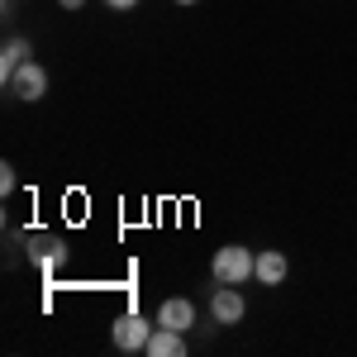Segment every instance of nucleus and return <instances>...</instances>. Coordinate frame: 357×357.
<instances>
[{"instance_id": "nucleus-1", "label": "nucleus", "mask_w": 357, "mask_h": 357, "mask_svg": "<svg viewBox=\"0 0 357 357\" xmlns=\"http://www.w3.org/2000/svg\"><path fill=\"white\" fill-rule=\"evenodd\" d=\"M210 272H215L220 286H243V281L257 276V252H248L243 243H224L210 262Z\"/></svg>"}, {"instance_id": "nucleus-2", "label": "nucleus", "mask_w": 357, "mask_h": 357, "mask_svg": "<svg viewBox=\"0 0 357 357\" xmlns=\"http://www.w3.org/2000/svg\"><path fill=\"white\" fill-rule=\"evenodd\" d=\"M153 329H158V319H143V314H119L114 319V329H110V338H114V348H124V353H143L148 348V338H153Z\"/></svg>"}, {"instance_id": "nucleus-3", "label": "nucleus", "mask_w": 357, "mask_h": 357, "mask_svg": "<svg viewBox=\"0 0 357 357\" xmlns=\"http://www.w3.org/2000/svg\"><path fill=\"white\" fill-rule=\"evenodd\" d=\"M5 86H10L20 100H29V105H33V100H43V96H48V72H43V67L29 57V62H24V67H20V72H15Z\"/></svg>"}, {"instance_id": "nucleus-4", "label": "nucleus", "mask_w": 357, "mask_h": 357, "mask_svg": "<svg viewBox=\"0 0 357 357\" xmlns=\"http://www.w3.org/2000/svg\"><path fill=\"white\" fill-rule=\"evenodd\" d=\"M210 314L220 319L224 329H229V324H238V319L248 314L243 291H238V286H215V296H210Z\"/></svg>"}, {"instance_id": "nucleus-5", "label": "nucleus", "mask_w": 357, "mask_h": 357, "mask_svg": "<svg viewBox=\"0 0 357 357\" xmlns=\"http://www.w3.org/2000/svg\"><path fill=\"white\" fill-rule=\"evenodd\" d=\"M29 257L43 267V272H53L67 262V243H57L53 234H29Z\"/></svg>"}, {"instance_id": "nucleus-6", "label": "nucleus", "mask_w": 357, "mask_h": 357, "mask_svg": "<svg viewBox=\"0 0 357 357\" xmlns=\"http://www.w3.org/2000/svg\"><path fill=\"white\" fill-rule=\"evenodd\" d=\"M143 353H148V357H186V333H181V329H167V324H158Z\"/></svg>"}, {"instance_id": "nucleus-7", "label": "nucleus", "mask_w": 357, "mask_h": 357, "mask_svg": "<svg viewBox=\"0 0 357 357\" xmlns=\"http://www.w3.org/2000/svg\"><path fill=\"white\" fill-rule=\"evenodd\" d=\"M158 324H167V329H191L195 324V305L186 301V296H172V301H162L158 305Z\"/></svg>"}, {"instance_id": "nucleus-8", "label": "nucleus", "mask_w": 357, "mask_h": 357, "mask_svg": "<svg viewBox=\"0 0 357 357\" xmlns=\"http://www.w3.org/2000/svg\"><path fill=\"white\" fill-rule=\"evenodd\" d=\"M286 252H276V248H267V252H257V286H281L286 281Z\"/></svg>"}, {"instance_id": "nucleus-9", "label": "nucleus", "mask_w": 357, "mask_h": 357, "mask_svg": "<svg viewBox=\"0 0 357 357\" xmlns=\"http://www.w3.org/2000/svg\"><path fill=\"white\" fill-rule=\"evenodd\" d=\"M33 48H29V38H5V53H0V82H10L20 67H24Z\"/></svg>"}, {"instance_id": "nucleus-10", "label": "nucleus", "mask_w": 357, "mask_h": 357, "mask_svg": "<svg viewBox=\"0 0 357 357\" xmlns=\"http://www.w3.org/2000/svg\"><path fill=\"white\" fill-rule=\"evenodd\" d=\"M15 181H20V176H15V167L5 162V167H0V195H10V191H15Z\"/></svg>"}, {"instance_id": "nucleus-11", "label": "nucleus", "mask_w": 357, "mask_h": 357, "mask_svg": "<svg viewBox=\"0 0 357 357\" xmlns=\"http://www.w3.org/2000/svg\"><path fill=\"white\" fill-rule=\"evenodd\" d=\"M105 5H110V10H134L138 0H105Z\"/></svg>"}, {"instance_id": "nucleus-12", "label": "nucleus", "mask_w": 357, "mask_h": 357, "mask_svg": "<svg viewBox=\"0 0 357 357\" xmlns=\"http://www.w3.org/2000/svg\"><path fill=\"white\" fill-rule=\"evenodd\" d=\"M57 5H62V10H82L86 0H57Z\"/></svg>"}, {"instance_id": "nucleus-13", "label": "nucleus", "mask_w": 357, "mask_h": 357, "mask_svg": "<svg viewBox=\"0 0 357 357\" xmlns=\"http://www.w3.org/2000/svg\"><path fill=\"white\" fill-rule=\"evenodd\" d=\"M176 5H195V0H176Z\"/></svg>"}]
</instances>
